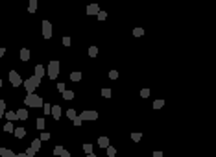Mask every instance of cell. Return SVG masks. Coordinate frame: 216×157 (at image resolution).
<instances>
[{
  "instance_id": "cell-1",
  "label": "cell",
  "mask_w": 216,
  "mask_h": 157,
  "mask_svg": "<svg viewBox=\"0 0 216 157\" xmlns=\"http://www.w3.org/2000/svg\"><path fill=\"white\" fill-rule=\"evenodd\" d=\"M24 104H26L28 107H41L44 102H43L41 96H37V94L33 93V94H26V98H24Z\"/></svg>"
},
{
  "instance_id": "cell-2",
  "label": "cell",
  "mask_w": 216,
  "mask_h": 157,
  "mask_svg": "<svg viewBox=\"0 0 216 157\" xmlns=\"http://www.w3.org/2000/svg\"><path fill=\"white\" fill-rule=\"evenodd\" d=\"M22 85L26 87V91H28V94H33L35 93V89L41 85V80L39 78H35V76H32V78H28L26 82H22Z\"/></svg>"
},
{
  "instance_id": "cell-3",
  "label": "cell",
  "mask_w": 216,
  "mask_h": 157,
  "mask_svg": "<svg viewBox=\"0 0 216 157\" xmlns=\"http://www.w3.org/2000/svg\"><path fill=\"white\" fill-rule=\"evenodd\" d=\"M46 74L50 80H56L59 76V61L57 59H52V61L48 63V68H46Z\"/></svg>"
},
{
  "instance_id": "cell-4",
  "label": "cell",
  "mask_w": 216,
  "mask_h": 157,
  "mask_svg": "<svg viewBox=\"0 0 216 157\" xmlns=\"http://www.w3.org/2000/svg\"><path fill=\"white\" fill-rule=\"evenodd\" d=\"M9 82H11L13 87H21V85H22V78H21V74H19L17 70H11V72H9Z\"/></svg>"
},
{
  "instance_id": "cell-5",
  "label": "cell",
  "mask_w": 216,
  "mask_h": 157,
  "mask_svg": "<svg viewBox=\"0 0 216 157\" xmlns=\"http://www.w3.org/2000/svg\"><path fill=\"white\" fill-rule=\"evenodd\" d=\"M98 111H92V109H87V111H83L81 115H79V118L81 120H96L98 118Z\"/></svg>"
},
{
  "instance_id": "cell-6",
  "label": "cell",
  "mask_w": 216,
  "mask_h": 157,
  "mask_svg": "<svg viewBox=\"0 0 216 157\" xmlns=\"http://www.w3.org/2000/svg\"><path fill=\"white\" fill-rule=\"evenodd\" d=\"M43 37L44 39H50L52 37V24H50V21H43Z\"/></svg>"
},
{
  "instance_id": "cell-7",
  "label": "cell",
  "mask_w": 216,
  "mask_h": 157,
  "mask_svg": "<svg viewBox=\"0 0 216 157\" xmlns=\"http://www.w3.org/2000/svg\"><path fill=\"white\" fill-rule=\"evenodd\" d=\"M44 72H46V68H44L41 63H39V65H35V74H33L35 78H39V80H41L43 76H44Z\"/></svg>"
},
{
  "instance_id": "cell-8",
  "label": "cell",
  "mask_w": 216,
  "mask_h": 157,
  "mask_svg": "<svg viewBox=\"0 0 216 157\" xmlns=\"http://www.w3.org/2000/svg\"><path fill=\"white\" fill-rule=\"evenodd\" d=\"M50 113H52V116H54L56 120H59V118H61V113H63V111H61V105H54Z\"/></svg>"
},
{
  "instance_id": "cell-9",
  "label": "cell",
  "mask_w": 216,
  "mask_h": 157,
  "mask_svg": "<svg viewBox=\"0 0 216 157\" xmlns=\"http://www.w3.org/2000/svg\"><path fill=\"white\" fill-rule=\"evenodd\" d=\"M0 157H17V154L9 148H0Z\"/></svg>"
},
{
  "instance_id": "cell-10",
  "label": "cell",
  "mask_w": 216,
  "mask_h": 157,
  "mask_svg": "<svg viewBox=\"0 0 216 157\" xmlns=\"http://www.w3.org/2000/svg\"><path fill=\"white\" fill-rule=\"evenodd\" d=\"M98 11H100L98 4H89L87 6V15H98Z\"/></svg>"
},
{
  "instance_id": "cell-11",
  "label": "cell",
  "mask_w": 216,
  "mask_h": 157,
  "mask_svg": "<svg viewBox=\"0 0 216 157\" xmlns=\"http://www.w3.org/2000/svg\"><path fill=\"white\" fill-rule=\"evenodd\" d=\"M17 113V120H28V111L26 109H19V111H15Z\"/></svg>"
},
{
  "instance_id": "cell-12",
  "label": "cell",
  "mask_w": 216,
  "mask_h": 157,
  "mask_svg": "<svg viewBox=\"0 0 216 157\" xmlns=\"http://www.w3.org/2000/svg\"><path fill=\"white\" fill-rule=\"evenodd\" d=\"M98 146L100 148H107L109 146V137H98Z\"/></svg>"
},
{
  "instance_id": "cell-13",
  "label": "cell",
  "mask_w": 216,
  "mask_h": 157,
  "mask_svg": "<svg viewBox=\"0 0 216 157\" xmlns=\"http://www.w3.org/2000/svg\"><path fill=\"white\" fill-rule=\"evenodd\" d=\"M15 137H17V139H24V137H26V129L24 128H15Z\"/></svg>"
},
{
  "instance_id": "cell-14",
  "label": "cell",
  "mask_w": 216,
  "mask_h": 157,
  "mask_svg": "<svg viewBox=\"0 0 216 157\" xmlns=\"http://www.w3.org/2000/svg\"><path fill=\"white\" fill-rule=\"evenodd\" d=\"M30 55H32V54H30V50L28 48H22L21 50V61H30Z\"/></svg>"
},
{
  "instance_id": "cell-15",
  "label": "cell",
  "mask_w": 216,
  "mask_h": 157,
  "mask_svg": "<svg viewBox=\"0 0 216 157\" xmlns=\"http://www.w3.org/2000/svg\"><path fill=\"white\" fill-rule=\"evenodd\" d=\"M4 116L8 118V122H13V120H17V113H15V111H6V113H4Z\"/></svg>"
},
{
  "instance_id": "cell-16",
  "label": "cell",
  "mask_w": 216,
  "mask_h": 157,
  "mask_svg": "<svg viewBox=\"0 0 216 157\" xmlns=\"http://www.w3.org/2000/svg\"><path fill=\"white\" fill-rule=\"evenodd\" d=\"M35 126H37V129H39V131H43V129H44V126H46V122H44V118H43V116H39V118H37V122H35Z\"/></svg>"
},
{
  "instance_id": "cell-17",
  "label": "cell",
  "mask_w": 216,
  "mask_h": 157,
  "mask_svg": "<svg viewBox=\"0 0 216 157\" xmlns=\"http://www.w3.org/2000/svg\"><path fill=\"white\" fill-rule=\"evenodd\" d=\"M35 9H37V0H30V4H28V11H30V13H35Z\"/></svg>"
},
{
  "instance_id": "cell-18",
  "label": "cell",
  "mask_w": 216,
  "mask_h": 157,
  "mask_svg": "<svg viewBox=\"0 0 216 157\" xmlns=\"http://www.w3.org/2000/svg\"><path fill=\"white\" fill-rule=\"evenodd\" d=\"M63 100H72L74 98V91H63Z\"/></svg>"
},
{
  "instance_id": "cell-19",
  "label": "cell",
  "mask_w": 216,
  "mask_h": 157,
  "mask_svg": "<svg viewBox=\"0 0 216 157\" xmlns=\"http://www.w3.org/2000/svg\"><path fill=\"white\" fill-rule=\"evenodd\" d=\"M32 148H33L35 151H39V150H41V140H39V139H33V140H32Z\"/></svg>"
},
{
  "instance_id": "cell-20",
  "label": "cell",
  "mask_w": 216,
  "mask_h": 157,
  "mask_svg": "<svg viewBox=\"0 0 216 157\" xmlns=\"http://www.w3.org/2000/svg\"><path fill=\"white\" fill-rule=\"evenodd\" d=\"M105 150H107V157H115V155H117V148H115V146H107Z\"/></svg>"
},
{
  "instance_id": "cell-21",
  "label": "cell",
  "mask_w": 216,
  "mask_h": 157,
  "mask_svg": "<svg viewBox=\"0 0 216 157\" xmlns=\"http://www.w3.org/2000/svg\"><path fill=\"white\" fill-rule=\"evenodd\" d=\"M4 131H6V133H13V131H15V126H13V122H8L6 126H4Z\"/></svg>"
},
{
  "instance_id": "cell-22",
  "label": "cell",
  "mask_w": 216,
  "mask_h": 157,
  "mask_svg": "<svg viewBox=\"0 0 216 157\" xmlns=\"http://www.w3.org/2000/svg\"><path fill=\"white\" fill-rule=\"evenodd\" d=\"M70 80L72 82H79L81 80V72H70Z\"/></svg>"
},
{
  "instance_id": "cell-23",
  "label": "cell",
  "mask_w": 216,
  "mask_h": 157,
  "mask_svg": "<svg viewBox=\"0 0 216 157\" xmlns=\"http://www.w3.org/2000/svg\"><path fill=\"white\" fill-rule=\"evenodd\" d=\"M67 116H68V118H70V120H74V118H76V116H78V113H76V109H72V107H70V109L67 111Z\"/></svg>"
},
{
  "instance_id": "cell-24",
  "label": "cell",
  "mask_w": 216,
  "mask_h": 157,
  "mask_svg": "<svg viewBox=\"0 0 216 157\" xmlns=\"http://www.w3.org/2000/svg\"><path fill=\"white\" fill-rule=\"evenodd\" d=\"M140 139H142V133H139V131H135V133H131V140H133V142H139Z\"/></svg>"
},
{
  "instance_id": "cell-25",
  "label": "cell",
  "mask_w": 216,
  "mask_h": 157,
  "mask_svg": "<svg viewBox=\"0 0 216 157\" xmlns=\"http://www.w3.org/2000/svg\"><path fill=\"white\" fill-rule=\"evenodd\" d=\"M4 113H6V102H4V100L0 98V118L4 116Z\"/></svg>"
},
{
  "instance_id": "cell-26",
  "label": "cell",
  "mask_w": 216,
  "mask_h": 157,
  "mask_svg": "<svg viewBox=\"0 0 216 157\" xmlns=\"http://www.w3.org/2000/svg\"><path fill=\"white\" fill-rule=\"evenodd\" d=\"M83 151H85V155H89V154H92V144H83Z\"/></svg>"
},
{
  "instance_id": "cell-27",
  "label": "cell",
  "mask_w": 216,
  "mask_h": 157,
  "mask_svg": "<svg viewBox=\"0 0 216 157\" xmlns=\"http://www.w3.org/2000/svg\"><path fill=\"white\" fill-rule=\"evenodd\" d=\"M89 55H91V57H96V55H98V46H91V48H89Z\"/></svg>"
},
{
  "instance_id": "cell-28",
  "label": "cell",
  "mask_w": 216,
  "mask_h": 157,
  "mask_svg": "<svg viewBox=\"0 0 216 157\" xmlns=\"http://www.w3.org/2000/svg\"><path fill=\"white\" fill-rule=\"evenodd\" d=\"M133 35H135V37H142V35H144V30H142V28H135V30H133Z\"/></svg>"
},
{
  "instance_id": "cell-29",
  "label": "cell",
  "mask_w": 216,
  "mask_h": 157,
  "mask_svg": "<svg viewBox=\"0 0 216 157\" xmlns=\"http://www.w3.org/2000/svg\"><path fill=\"white\" fill-rule=\"evenodd\" d=\"M102 96H104V98H111V89L104 87V89H102Z\"/></svg>"
},
{
  "instance_id": "cell-30",
  "label": "cell",
  "mask_w": 216,
  "mask_h": 157,
  "mask_svg": "<svg viewBox=\"0 0 216 157\" xmlns=\"http://www.w3.org/2000/svg\"><path fill=\"white\" fill-rule=\"evenodd\" d=\"M164 105V100H155L153 102V109H161Z\"/></svg>"
},
{
  "instance_id": "cell-31",
  "label": "cell",
  "mask_w": 216,
  "mask_h": 157,
  "mask_svg": "<svg viewBox=\"0 0 216 157\" xmlns=\"http://www.w3.org/2000/svg\"><path fill=\"white\" fill-rule=\"evenodd\" d=\"M24 154H26V155H28V157H33V155H35V154H37V151H35V150H33V148H32V146H30V148H26V151H24Z\"/></svg>"
},
{
  "instance_id": "cell-32",
  "label": "cell",
  "mask_w": 216,
  "mask_h": 157,
  "mask_svg": "<svg viewBox=\"0 0 216 157\" xmlns=\"http://www.w3.org/2000/svg\"><path fill=\"white\" fill-rule=\"evenodd\" d=\"M39 140H50V133H46V131H41V137H39Z\"/></svg>"
},
{
  "instance_id": "cell-33",
  "label": "cell",
  "mask_w": 216,
  "mask_h": 157,
  "mask_svg": "<svg viewBox=\"0 0 216 157\" xmlns=\"http://www.w3.org/2000/svg\"><path fill=\"white\" fill-rule=\"evenodd\" d=\"M96 17H98V21H105V19H107V13H105V11H98Z\"/></svg>"
},
{
  "instance_id": "cell-34",
  "label": "cell",
  "mask_w": 216,
  "mask_h": 157,
  "mask_svg": "<svg viewBox=\"0 0 216 157\" xmlns=\"http://www.w3.org/2000/svg\"><path fill=\"white\" fill-rule=\"evenodd\" d=\"M63 150H65L63 146H56V148H54V155H61V154H63Z\"/></svg>"
},
{
  "instance_id": "cell-35",
  "label": "cell",
  "mask_w": 216,
  "mask_h": 157,
  "mask_svg": "<svg viewBox=\"0 0 216 157\" xmlns=\"http://www.w3.org/2000/svg\"><path fill=\"white\" fill-rule=\"evenodd\" d=\"M43 109H44V115H50V111H52V105H50V104H43Z\"/></svg>"
},
{
  "instance_id": "cell-36",
  "label": "cell",
  "mask_w": 216,
  "mask_h": 157,
  "mask_svg": "<svg viewBox=\"0 0 216 157\" xmlns=\"http://www.w3.org/2000/svg\"><path fill=\"white\" fill-rule=\"evenodd\" d=\"M72 122H74V126H76V128H79V126H81V122H83V120L79 118V116H76V118H74Z\"/></svg>"
},
{
  "instance_id": "cell-37",
  "label": "cell",
  "mask_w": 216,
  "mask_h": 157,
  "mask_svg": "<svg viewBox=\"0 0 216 157\" xmlns=\"http://www.w3.org/2000/svg\"><path fill=\"white\" fill-rule=\"evenodd\" d=\"M140 96H142V98H148V96H150V89H142V91H140Z\"/></svg>"
},
{
  "instance_id": "cell-38",
  "label": "cell",
  "mask_w": 216,
  "mask_h": 157,
  "mask_svg": "<svg viewBox=\"0 0 216 157\" xmlns=\"http://www.w3.org/2000/svg\"><path fill=\"white\" fill-rule=\"evenodd\" d=\"M109 78H111V80H117V78H118V72H117V70H111V72H109Z\"/></svg>"
},
{
  "instance_id": "cell-39",
  "label": "cell",
  "mask_w": 216,
  "mask_h": 157,
  "mask_svg": "<svg viewBox=\"0 0 216 157\" xmlns=\"http://www.w3.org/2000/svg\"><path fill=\"white\" fill-rule=\"evenodd\" d=\"M57 91H59V93H63V91H67V87H65V83H57Z\"/></svg>"
},
{
  "instance_id": "cell-40",
  "label": "cell",
  "mask_w": 216,
  "mask_h": 157,
  "mask_svg": "<svg viewBox=\"0 0 216 157\" xmlns=\"http://www.w3.org/2000/svg\"><path fill=\"white\" fill-rule=\"evenodd\" d=\"M63 44L65 46H70V37H63Z\"/></svg>"
},
{
  "instance_id": "cell-41",
  "label": "cell",
  "mask_w": 216,
  "mask_h": 157,
  "mask_svg": "<svg viewBox=\"0 0 216 157\" xmlns=\"http://www.w3.org/2000/svg\"><path fill=\"white\" fill-rule=\"evenodd\" d=\"M59 157H70V151H67V150H63V154L59 155Z\"/></svg>"
},
{
  "instance_id": "cell-42",
  "label": "cell",
  "mask_w": 216,
  "mask_h": 157,
  "mask_svg": "<svg viewBox=\"0 0 216 157\" xmlns=\"http://www.w3.org/2000/svg\"><path fill=\"white\" fill-rule=\"evenodd\" d=\"M152 157H163V151H153Z\"/></svg>"
},
{
  "instance_id": "cell-43",
  "label": "cell",
  "mask_w": 216,
  "mask_h": 157,
  "mask_svg": "<svg viewBox=\"0 0 216 157\" xmlns=\"http://www.w3.org/2000/svg\"><path fill=\"white\" fill-rule=\"evenodd\" d=\"M4 54H6V48H2V46H0V57H2Z\"/></svg>"
},
{
  "instance_id": "cell-44",
  "label": "cell",
  "mask_w": 216,
  "mask_h": 157,
  "mask_svg": "<svg viewBox=\"0 0 216 157\" xmlns=\"http://www.w3.org/2000/svg\"><path fill=\"white\" fill-rule=\"evenodd\" d=\"M17 157H28V155L24 154V151H21V154H17Z\"/></svg>"
},
{
  "instance_id": "cell-45",
  "label": "cell",
  "mask_w": 216,
  "mask_h": 157,
  "mask_svg": "<svg viewBox=\"0 0 216 157\" xmlns=\"http://www.w3.org/2000/svg\"><path fill=\"white\" fill-rule=\"evenodd\" d=\"M85 157H98V155H94V154H89V155H85Z\"/></svg>"
},
{
  "instance_id": "cell-46",
  "label": "cell",
  "mask_w": 216,
  "mask_h": 157,
  "mask_svg": "<svg viewBox=\"0 0 216 157\" xmlns=\"http://www.w3.org/2000/svg\"><path fill=\"white\" fill-rule=\"evenodd\" d=\"M2 85H4V82H2V78H0V87H2Z\"/></svg>"
}]
</instances>
